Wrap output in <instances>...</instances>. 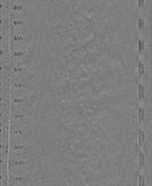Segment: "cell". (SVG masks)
I'll return each instance as SVG.
<instances>
[{
  "label": "cell",
  "mask_w": 152,
  "mask_h": 186,
  "mask_svg": "<svg viewBox=\"0 0 152 186\" xmlns=\"http://www.w3.org/2000/svg\"><path fill=\"white\" fill-rule=\"evenodd\" d=\"M145 116V111L144 108L140 107L139 110V124H141L143 121Z\"/></svg>",
  "instance_id": "cell-1"
},
{
  "label": "cell",
  "mask_w": 152,
  "mask_h": 186,
  "mask_svg": "<svg viewBox=\"0 0 152 186\" xmlns=\"http://www.w3.org/2000/svg\"><path fill=\"white\" fill-rule=\"evenodd\" d=\"M139 145L141 146L145 139V134L144 132L142 130L141 128L139 129Z\"/></svg>",
  "instance_id": "cell-2"
},
{
  "label": "cell",
  "mask_w": 152,
  "mask_h": 186,
  "mask_svg": "<svg viewBox=\"0 0 152 186\" xmlns=\"http://www.w3.org/2000/svg\"><path fill=\"white\" fill-rule=\"evenodd\" d=\"M145 89L143 85L140 84L139 88V100H141L144 96Z\"/></svg>",
  "instance_id": "cell-3"
}]
</instances>
